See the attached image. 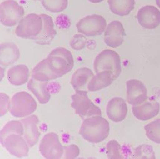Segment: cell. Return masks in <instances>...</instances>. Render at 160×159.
Instances as JSON below:
<instances>
[{"instance_id": "1", "label": "cell", "mask_w": 160, "mask_h": 159, "mask_svg": "<svg viewBox=\"0 0 160 159\" xmlns=\"http://www.w3.org/2000/svg\"><path fill=\"white\" fill-rule=\"evenodd\" d=\"M74 67L72 53L65 48H57L47 58L38 63L32 71V77L42 82H49L62 77Z\"/></svg>"}, {"instance_id": "2", "label": "cell", "mask_w": 160, "mask_h": 159, "mask_svg": "<svg viewBox=\"0 0 160 159\" xmlns=\"http://www.w3.org/2000/svg\"><path fill=\"white\" fill-rule=\"evenodd\" d=\"M79 133L83 139L90 143H101L109 136V122L101 115L87 118L82 123Z\"/></svg>"}, {"instance_id": "3", "label": "cell", "mask_w": 160, "mask_h": 159, "mask_svg": "<svg viewBox=\"0 0 160 159\" xmlns=\"http://www.w3.org/2000/svg\"><path fill=\"white\" fill-rule=\"evenodd\" d=\"M94 70L96 73L102 71H111L117 79L122 71L120 55L112 50H102L95 59Z\"/></svg>"}, {"instance_id": "4", "label": "cell", "mask_w": 160, "mask_h": 159, "mask_svg": "<svg viewBox=\"0 0 160 159\" xmlns=\"http://www.w3.org/2000/svg\"><path fill=\"white\" fill-rule=\"evenodd\" d=\"M10 113L12 116L23 118L28 116L36 111V101L32 95L25 91L15 93L12 97Z\"/></svg>"}, {"instance_id": "5", "label": "cell", "mask_w": 160, "mask_h": 159, "mask_svg": "<svg viewBox=\"0 0 160 159\" xmlns=\"http://www.w3.org/2000/svg\"><path fill=\"white\" fill-rule=\"evenodd\" d=\"M71 98V106L74 109L75 113L83 120L87 118L102 115L100 108L95 105L88 97L87 91H76L74 94L72 95Z\"/></svg>"}, {"instance_id": "6", "label": "cell", "mask_w": 160, "mask_h": 159, "mask_svg": "<svg viewBox=\"0 0 160 159\" xmlns=\"http://www.w3.org/2000/svg\"><path fill=\"white\" fill-rule=\"evenodd\" d=\"M42 16L36 14H28L20 21L15 29V34L20 38L34 39L40 35L43 29Z\"/></svg>"}, {"instance_id": "7", "label": "cell", "mask_w": 160, "mask_h": 159, "mask_svg": "<svg viewBox=\"0 0 160 159\" xmlns=\"http://www.w3.org/2000/svg\"><path fill=\"white\" fill-rule=\"evenodd\" d=\"M25 10L14 0H6L0 5L1 23L6 27H13L23 18Z\"/></svg>"}, {"instance_id": "8", "label": "cell", "mask_w": 160, "mask_h": 159, "mask_svg": "<svg viewBox=\"0 0 160 159\" xmlns=\"http://www.w3.org/2000/svg\"><path fill=\"white\" fill-rule=\"evenodd\" d=\"M78 31L86 36H98L107 28V22L104 17L98 14L88 15L80 20L76 24Z\"/></svg>"}, {"instance_id": "9", "label": "cell", "mask_w": 160, "mask_h": 159, "mask_svg": "<svg viewBox=\"0 0 160 159\" xmlns=\"http://www.w3.org/2000/svg\"><path fill=\"white\" fill-rule=\"evenodd\" d=\"M39 151L44 158L48 159L61 158L64 155V147L59 136L54 132L48 133L44 136L39 146Z\"/></svg>"}, {"instance_id": "10", "label": "cell", "mask_w": 160, "mask_h": 159, "mask_svg": "<svg viewBox=\"0 0 160 159\" xmlns=\"http://www.w3.org/2000/svg\"><path fill=\"white\" fill-rule=\"evenodd\" d=\"M0 142L11 155H14L17 158H23L27 156L29 153V144L25 138H23L20 134H9L0 140Z\"/></svg>"}, {"instance_id": "11", "label": "cell", "mask_w": 160, "mask_h": 159, "mask_svg": "<svg viewBox=\"0 0 160 159\" xmlns=\"http://www.w3.org/2000/svg\"><path fill=\"white\" fill-rule=\"evenodd\" d=\"M127 102L132 106H138L148 100V89L142 82L130 79L126 82Z\"/></svg>"}, {"instance_id": "12", "label": "cell", "mask_w": 160, "mask_h": 159, "mask_svg": "<svg viewBox=\"0 0 160 159\" xmlns=\"http://www.w3.org/2000/svg\"><path fill=\"white\" fill-rule=\"evenodd\" d=\"M137 18L141 27L153 29L160 25V11L153 5H145L138 11Z\"/></svg>"}, {"instance_id": "13", "label": "cell", "mask_w": 160, "mask_h": 159, "mask_svg": "<svg viewBox=\"0 0 160 159\" xmlns=\"http://www.w3.org/2000/svg\"><path fill=\"white\" fill-rule=\"evenodd\" d=\"M126 32L123 25L118 20L111 22L105 31V42L111 48H117L124 42Z\"/></svg>"}, {"instance_id": "14", "label": "cell", "mask_w": 160, "mask_h": 159, "mask_svg": "<svg viewBox=\"0 0 160 159\" xmlns=\"http://www.w3.org/2000/svg\"><path fill=\"white\" fill-rule=\"evenodd\" d=\"M106 113L110 120L113 122H121L126 119L128 107L126 101L121 97H114L107 105Z\"/></svg>"}, {"instance_id": "15", "label": "cell", "mask_w": 160, "mask_h": 159, "mask_svg": "<svg viewBox=\"0 0 160 159\" xmlns=\"http://www.w3.org/2000/svg\"><path fill=\"white\" fill-rule=\"evenodd\" d=\"M159 104L156 100H147L132 107L133 115L140 121H148L156 117L159 114Z\"/></svg>"}, {"instance_id": "16", "label": "cell", "mask_w": 160, "mask_h": 159, "mask_svg": "<svg viewBox=\"0 0 160 159\" xmlns=\"http://www.w3.org/2000/svg\"><path fill=\"white\" fill-rule=\"evenodd\" d=\"M24 128V138L29 144V147H33L38 142L40 137L38 124L39 122L38 118L36 115H32L30 116L22 119Z\"/></svg>"}, {"instance_id": "17", "label": "cell", "mask_w": 160, "mask_h": 159, "mask_svg": "<svg viewBox=\"0 0 160 159\" xmlns=\"http://www.w3.org/2000/svg\"><path fill=\"white\" fill-rule=\"evenodd\" d=\"M94 74L90 69L82 67L74 72L72 76L71 84L75 91H85L88 88V84L93 78Z\"/></svg>"}, {"instance_id": "18", "label": "cell", "mask_w": 160, "mask_h": 159, "mask_svg": "<svg viewBox=\"0 0 160 159\" xmlns=\"http://www.w3.org/2000/svg\"><path fill=\"white\" fill-rule=\"evenodd\" d=\"M27 87L38 99L41 104H46L51 100V93L48 87V82H42L32 77L29 80Z\"/></svg>"}, {"instance_id": "19", "label": "cell", "mask_w": 160, "mask_h": 159, "mask_svg": "<svg viewBox=\"0 0 160 159\" xmlns=\"http://www.w3.org/2000/svg\"><path fill=\"white\" fill-rule=\"evenodd\" d=\"M20 57L18 47L12 42H5L0 46V64L8 66L16 62Z\"/></svg>"}, {"instance_id": "20", "label": "cell", "mask_w": 160, "mask_h": 159, "mask_svg": "<svg viewBox=\"0 0 160 159\" xmlns=\"http://www.w3.org/2000/svg\"><path fill=\"white\" fill-rule=\"evenodd\" d=\"M41 16L44 21L43 29L40 35L35 38L34 41L35 43L39 45H48L53 40L57 34V32L54 29V23L51 16L44 14H41Z\"/></svg>"}, {"instance_id": "21", "label": "cell", "mask_w": 160, "mask_h": 159, "mask_svg": "<svg viewBox=\"0 0 160 159\" xmlns=\"http://www.w3.org/2000/svg\"><path fill=\"white\" fill-rule=\"evenodd\" d=\"M8 82L13 85L20 86L29 82L30 72L29 68L23 64L12 66L7 73Z\"/></svg>"}, {"instance_id": "22", "label": "cell", "mask_w": 160, "mask_h": 159, "mask_svg": "<svg viewBox=\"0 0 160 159\" xmlns=\"http://www.w3.org/2000/svg\"><path fill=\"white\" fill-rule=\"evenodd\" d=\"M114 76L111 71H102L98 72L88 84V91L91 92L98 91L108 87L114 81Z\"/></svg>"}, {"instance_id": "23", "label": "cell", "mask_w": 160, "mask_h": 159, "mask_svg": "<svg viewBox=\"0 0 160 159\" xmlns=\"http://www.w3.org/2000/svg\"><path fill=\"white\" fill-rule=\"evenodd\" d=\"M110 10L114 14L126 16L135 8V0H108Z\"/></svg>"}, {"instance_id": "24", "label": "cell", "mask_w": 160, "mask_h": 159, "mask_svg": "<svg viewBox=\"0 0 160 159\" xmlns=\"http://www.w3.org/2000/svg\"><path fill=\"white\" fill-rule=\"evenodd\" d=\"M12 134H18L22 136L23 135L24 128L21 121H11L7 123L0 131V140Z\"/></svg>"}, {"instance_id": "25", "label": "cell", "mask_w": 160, "mask_h": 159, "mask_svg": "<svg viewBox=\"0 0 160 159\" xmlns=\"http://www.w3.org/2000/svg\"><path fill=\"white\" fill-rule=\"evenodd\" d=\"M144 129L148 139L156 143H160V119L149 123Z\"/></svg>"}, {"instance_id": "26", "label": "cell", "mask_w": 160, "mask_h": 159, "mask_svg": "<svg viewBox=\"0 0 160 159\" xmlns=\"http://www.w3.org/2000/svg\"><path fill=\"white\" fill-rule=\"evenodd\" d=\"M42 4L48 12L59 13L66 9L68 0H43Z\"/></svg>"}, {"instance_id": "27", "label": "cell", "mask_w": 160, "mask_h": 159, "mask_svg": "<svg viewBox=\"0 0 160 159\" xmlns=\"http://www.w3.org/2000/svg\"><path fill=\"white\" fill-rule=\"evenodd\" d=\"M108 158L112 159L122 158L121 147L117 140H111L107 145Z\"/></svg>"}, {"instance_id": "28", "label": "cell", "mask_w": 160, "mask_h": 159, "mask_svg": "<svg viewBox=\"0 0 160 159\" xmlns=\"http://www.w3.org/2000/svg\"><path fill=\"white\" fill-rule=\"evenodd\" d=\"M135 155L138 158H155V154L151 146L142 145L135 151Z\"/></svg>"}, {"instance_id": "29", "label": "cell", "mask_w": 160, "mask_h": 159, "mask_svg": "<svg viewBox=\"0 0 160 159\" xmlns=\"http://www.w3.org/2000/svg\"><path fill=\"white\" fill-rule=\"evenodd\" d=\"M11 104H12V102H10V98L8 95L3 93H0V115L1 116H3L8 111H10Z\"/></svg>"}, {"instance_id": "30", "label": "cell", "mask_w": 160, "mask_h": 159, "mask_svg": "<svg viewBox=\"0 0 160 159\" xmlns=\"http://www.w3.org/2000/svg\"><path fill=\"white\" fill-rule=\"evenodd\" d=\"M86 38L83 35L77 34L71 41V47L74 50H81L86 45Z\"/></svg>"}, {"instance_id": "31", "label": "cell", "mask_w": 160, "mask_h": 159, "mask_svg": "<svg viewBox=\"0 0 160 159\" xmlns=\"http://www.w3.org/2000/svg\"><path fill=\"white\" fill-rule=\"evenodd\" d=\"M64 149L65 158H75L80 154V149L74 144L67 146L64 148Z\"/></svg>"}, {"instance_id": "32", "label": "cell", "mask_w": 160, "mask_h": 159, "mask_svg": "<svg viewBox=\"0 0 160 159\" xmlns=\"http://www.w3.org/2000/svg\"><path fill=\"white\" fill-rule=\"evenodd\" d=\"M88 1H90L92 3H101L102 1H104V0H88Z\"/></svg>"}, {"instance_id": "33", "label": "cell", "mask_w": 160, "mask_h": 159, "mask_svg": "<svg viewBox=\"0 0 160 159\" xmlns=\"http://www.w3.org/2000/svg\"><path fill=\"white\" fill-rule=\"evenodd\" d=\"M156 3L157 5V6L160 8V0H156Z\"/></svg>"}, {"instance_id": "34", "label": "cell", "mask_w": 160, "mask_h": 159, "mask_svg": "<svg viewBox=\"0 0 160 159\" xmlns=\"http://www.w3.org/2000/svg\"><path fill=\"white\" fill-rule=\"evenodd\" d=\"M37 1H40V0H37ZM42 1H43V0H42Z\"/></svg>"}]
</instances>
